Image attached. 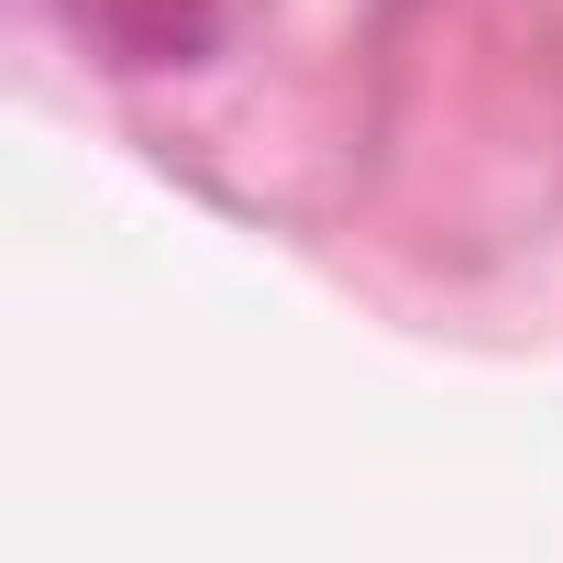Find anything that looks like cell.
<instances>
[{"label":"cell","mask_w":563,"mask_h":563,"mask_svg":"<svg viewBox=\"0 0 563 563\" xmlns=\"http://www.w3.org/2000/svg\"><path fill=\"white\" fill-rule=\"evenodd\" d=\"M78 23L100 34L111 67H188L221 34V0H78Z\"/></svg>","instance_id":"1"}]
</instances>
